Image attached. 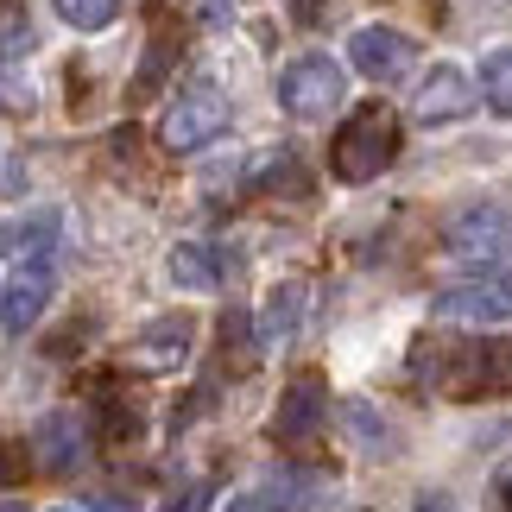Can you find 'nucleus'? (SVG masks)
<instances>
[{
    "mask_svg": "<svg viewBox=\"0 0 512 512\" xmlns=\"http://www.w3.org/2000/svg\"><path fill=\"white\" fill-rule=\"evenodd\" d=\"M418 373H430L449 399L475 392H512V342L500 336H468V342H430L418 348Z\"/></svg>",
    "mask_w": 512,
    "mask_h": 512,
    "instance_id": "1",
    "label": "nucleus"
},
{
    "mask_svg": "<svg viewBox=\"0 0 512 512\" xmlns=\"http://www.w3.org/2000/svg\"><path fill=\"white\" fill-rule=\"evenodd\" d=\"M392 159H399V114L392 108H354L348 127L336 133V152H329V165H336L342 184H367V177H380Z\"/></svg>",
    "mask_w": 512,
    "mask_h": 512,
    "instance_id": "2",
    "label": "nucleus"
},
{
    "mask_svg": "<svg viewBox=\"0 0 512 512\" xmlns=\"http://www.w3.org/2000/svg\"><path fill=\"white\" fill-rule=\"evenodd\" d=\"M279 102H285V114H298V121H323V114L342 102V64L336 57H298V64H285Z\"/></svg>",
    "mask_w": 512,
    "mask_h": 512,
    "instance_id": "3",
    "label": "nucleus"
},
{
    "mask_svg": "<svg viewBox=\"0 0 512 512\" xmlns=\"http://www.w3.org/2000/svg\"><path fill=\"white\" fill-rule=\"evenodd\" d=\"M443 247H449V260H456V266H494L500 253L512 247V222H506V209H494V203L462 209L456 222L443 228Z\"/></svg>",
    "mask_w": 512,
    "mask_h": 512,
    "instance_id": "4",
    "label": "nucleus"
},
{
    "mask_svg": "<svg viewBox=\"0 0 512 512\" xmlns=\"http://www.w3.org/2000/svg\"><path fill=\"white\" fill-rule=\"evenodd\" d=\"M222 127H228V102H222V95H215V89H184L171 102V114H165L159 140L171 152H196V146H209Z\"/></svg>",
    "mask_w": 512,
    "mask_h": 512,
    "instance_id": "5",
    "label": "nucleus"
},
{
    "mask_svg": "<svg viewBox=\"0 0 512 512\" xmlns=\"http://www.w3.org/2000/svg\"><path fill=\"white\" fill-rule=\"evenodd\" d=\"M329 418V386L317 380V373H298V380L285 386L279 411H272V437L279 443H310Z\"/></svg>",
    "mask_w": 512,
    "mask_h": 512,
    "instance_id": "6",
    "label": "nucleus"
},
{
    "mask_svg": "<svg viewBox=\"0 0 512 512\" xmlns=\"http://www.w3.org/2000/svg\"><path fill=\"white\" fill-rule=\"evenodd\" d=\"M468 108H475V83H468L456 64H437V70L424 76L418 102H411V114H418L424 127H437V121H462Z\"/></svg>",
    "mask_w": 512,
    "mask_h": 512,
    "instance_id": "7",
    "label": "nucleus"
},
{
    "mask_svg": "<svg viewBox=\"0 0 512 512\" xmlns=\"http://www.w3.org/2000/svg\"><path fill=\"white\" fill-rule=\"evenodd\" d=\"M51 291H57V279H51V266H19L13 279H7V291H0V329H32L38 317H45V304H51Z\"/></svg>",
    "mask_w": 512,
    "mask_h": 512,
    "instance_id": "8",
    "label": "nucleus"
},
{
    "mask_svg": "<svg viewBox=\"0 0 512 512\" xmlns=\"http://www.w3.org/2000/svg\"><path fill=\"white\" fill-rule=\"evenodd\" d=\"M348 57H354V70H361V76L392 83V76H405V64H411V38L392 32V26H361V32H354V45H348Z\"/></svg>",
    "mask_w": 512,
    "mask_h": 512,
    "instance_id": "9",
    "label": "nucleus"
},
{
    "mask_svg": "<svg viewBox=\"0 0 512 512\" xmlns=\"http://www.w3.org/2000/svg\"><path fill=\"white\" fill-rule=\"evenodd\" d=\"M89 456V418H76V411H51L45 424H38V462L45 468H76Z\"/></svg>",
    "mask_w": 512,
    "mask_h": 512,
    "instance_id": "10",
    "label": "nucleus"
},
{
    "mask_svg": "<svg viewBox=\"0 0 512 512\" xmlns=\"http://www.w3.org/2000/svg\"><path fill=\"white\" fill-rule=\"evenodd\" d=\"M190 336H196L190 317H159L140 342H133V367H177L190 354Z\"/></svg>",
    "mask_w": 512,
    "mask_h": 512,
    "instance_id": "11",
    "label": "nucleus"
},
{
    "mask_svg": "<svg viewBox=\"0 0 512 512\" xmlns=\"http://www.w3.org/2000/svg\"><path fill=\"white\" fill-rule=\"evenodd\" d=\"M298 317H304V285L291 279V285L272 291L266 310H260V342H266V348H279L285 336H298Z\"/></svg>",
    "mask_w": 512,
    "mask_h": 512,
    "instance_id": "12",
    "label": "nucleus"
},
{
    "mask_svg": "<svg viewBox=\"0 0 512 512\" xmlns=\"http://www.w3.org/2000/svg\"><path fill=\"white\" fill-rule=\"evenodd\" d=\"M57 241V215H26V222H0V260H19V253H38Z\"/></svg>",
    "mask_w": 512,
    "mask_h": 512,
    "instance_id": "13",
    "label": "nucleus"
},
{
    "mask_svg": "<svg viewBox=\"0 0 512 512\" xmlns=\"http://www.w3.org/2000/svg\"><path fill=\"white\" fill-rule=\"evenodd\" d=\"M437 317H475V323H494V317H506L500 310V298H494V285H468V291H443L437 298Z\"/></svg>",
    "mask_w": 512,
    "mask_h": 512,
    "instance_id": "14",
    "label": "nucleus"
},
{
    "mask_svg": "<svg viewBox=\"0 0 512 512\" xmlns=\"http://www.w3.org/2000/svg\"><path fill=\"white\" fill-rule=\"evenodd\" d=\"M165 272H171V285H184V291H215V260L203 247H171Z\"/></svg>",
    "mask_w": 512,
    "mask_h": 512,
    "instance_id": "15",
    "label": "nucleus"
},
{
    "mask_svg": "<svg viewBox=\"0 0 512 512\" xmlns=\"http://www.w3.org/2000/svg\"><path fill=\"white\" fill-rule=\"evenodd\" d=\"M481 95L494 114H512V51H494L481 64Z\"/></svg>",
    "mask_w": 512,
    "mask_h": 512,
    "instance_id": "16",
    "label": "nucleus"
},
{
    "mask_svg": "<svg viewBox=\"0 0 512 512\" xmlns=\"http://www.w3.org/2000/svg\"><path fill=\"white\" fill-rule=\"evenodd\" d=\"M57 13H64V26H76V32H102L114 13H121V0H51Z\"/></svg>",
    "mask_w": 512,
    "mask_h": 512,
    "instance_id": "17",
    "label": "nucleus"
},
{
    "mask_svg": "<svg viewBox=\"0 0 512 512\" xmlns=\"http://www.w3.org/2000/svg\"><path fill=\"white\" fill-rule=\"evenodd\" d=\"M19 475H26V443L0 437V487H19Z\"/></svg>",
    "mask_w": 512,
    "mask_h": 512,
    "instance_id": "18",
    "label": "nucleus"
},
{
    "mask_svg": "<svg viewBox=\"0 0 512 512\" xmlns=\"http://www.w3.org/2000/svg\"><path fill=\"white\" fill-rule=\"evenodd\" d=\"M348 424L361 430V443H367V449H380V437H386V430H373V411H367V405H348Z\"/></svg>",
    "mask_w": 512,
    "mask_h": 512,
    "instance_id": "19",
    "label": "nucleus"
},
{
    "mask_svg": "<svg viewBox=\"0 0 512 512\" xmlns=\"http://www.w3.org/2000/svg\"><path fill=\"white\" fill-rule=\"evenodd\" d=\"M222 512H279V500H266V494H234Z\"/></svg>",
    "mask_w": 512,
    "mask_h": 512,
    "instance_id": "20",
    "label": "nucleus"
},
{
    "mask_svg": "<svg viewBox=\"0 0 512 512\" xmlns=\"http://www.w3.org/2000/svg\"><path fill=\"white\" fill-rule=\"evenodd\" d=\"M418 512H462V500H449V494H424Z\"/></svg>",
    "mask_w": 512,
    "mask_h": 512,
    "instance_id": "21",
    "label": "nucleus"
},
{
    "mask_svg": "<svg viewBox=\"0 0 512 512\" xmlns=\"http://www.w3.org/2000/svg\"><path fill=\"white\" fill-rule=\"evenodd\" d=\"M494 298H500V310H506V317H512V272H506V279L494 285Z\"/></svg>",
    "mask_w": 512,
    "mask_h": 512,
    "instance_id": "22",
    "label": "nucleus"
},
{
    "mask_svg": "<svg viewBox=\"0 0 512 512\" xmlns=\"http://www.w3.org/2000/svg\"><path fill=\"white\" fill-rule=\"evenodd\" d=\"M89 512H140V506H127V500H95Z\"/></svg>",
    "mask_w": 512,
    "mask_h": 512,
    "instance_id": "23",
    "label": "nucleus"
},
{
    "mask_svg": "<svg viewBox=\"0 0 512 512\" xmlns=\"http://www.w3.org/2000/svg\"><path fill=\"white\" fill-rule=\"evenodd\" d=\"M506 506H512V481H506Z\"/></svg>",
    "mask_w": 512,
    "mask_h": 512,
    "instance_id": "24",
    "label": "nucleus"
},
{
    "mask_svg": "<svg viewBox=\"0 0 512 512\" xmlns=\"http://www.w3.org/2000/svg\"><path fill=\"white\" fill-rule=\"evenodd\" d=\"M57 512H70V506H57Z\"/></svg>",
    "mask_w": 512,
    "mask_h": 512,
    "instance_id": "25",
    "label": "nucleus"
}]
</instances>
